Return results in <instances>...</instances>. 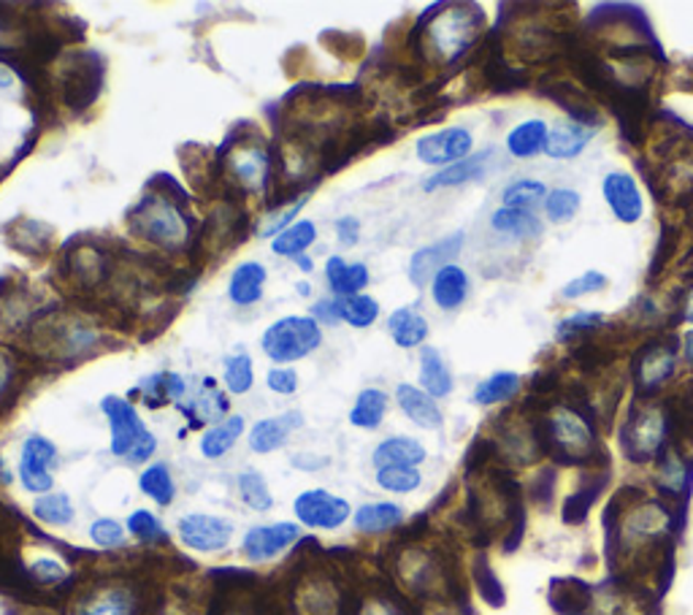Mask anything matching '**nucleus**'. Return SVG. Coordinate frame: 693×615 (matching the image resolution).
<instances>
[{
  "label": "nucleus",
  "instance_id": "6",
  "mask_svg": "<svg viewBox=\"0 0 693 615\" xmlns=\"http://www.w3.org/2000/svg\"><path fill=\"white\" fill-rule=\"evenodd\" d=\"M226 172L246 193H261L272 179V152L261 142L233 144L226 157Z\"/></svg>",
  "mask_w": 693,
  "mask_h": 615
},
{
  "label": "nucleus",
  "instance_id": "10",
  "mask_svg": "<svg viewBox=\"0 0 693 615\" xmlns=\"http://www.w3.org/2000/svg\"><path fill=\"white\" fill-rule=\"evenodd\" d=\"M176 529H179V540L185 542V548L198 550V553H217V550L228 548L233 537L231 520L209 513L185 515L179 518Z\"/></svg>",
  "mask_w": 693,
  "mask_h": 615
},
{
  "label": "nucleus",
  "instance_id": "31",
  "mask_svg": "<svg viewBox=\"0 0 693 615\" xmlns=\"http://www.w3.org/2000/svg\"><path fill=\"white\" fill-rule=\"evenodd\" d=\"M387 404H391V398H387L385 391H380V388L361 391L350 409V424L366 431L380 429V424L387 415Z\"/></svg>",
  "mask_w": 693,
  "mask_h": 615
},
{
  "label": "nucleus",
  "instance_id": "52",
  "mask_svg": "<svg viewBox=\"0 0 693 615\" xmlns=\"http://www.w3.org/2000/svg\"><path fill=\"white\" fill-rule=\"evenodd\" d=\"M337 239L342 248H352V244H358V239H361V222H358L355 218H346L337 220Z\"/></svg>",
  "mask_w": 693,
  "mask_h": 615
},
{
  "label": "nucleus",
  "instance_id": "35",
  "mask_svg": "<svg viewBox=\"0 0 693 615\" xmlns=\"http://www.w3.org/2000/svg\"><path fill=\"white\" fill-rule=\"evenodd\" d=\"M79 615H136V596L125 589H109L81 605Z\"/></svg>",
  "mask_w": 693,
  "mask_h": 615
},
{
  "label": "nucleus",
  "instance_id": "56",
  "mask_svg": "<svg viewBox=\"0 0 693 615\" xmlns=\"http://www.w3.org/2000/svg\"><path fill=\"white\" fill-rule=\"evenodd\" d=\"M685 320L693 326V290L689 293V301H685Z\"/></svg>",
  "mask_w": 693,
  "mask_h": 615
},
{
  "label": "nucleus",
  "instance_id": "7",
  "mask_svg": "<svg viewBox=\"0 0 693 615\" xmlns=\"http://www.w3.org/2000/svg\"><path fill=\"white\" fill-rule=\"evenodd\" d=\"M415 155L420 157L426 166H439L448 168L452 163L466 161L469 155H474V136L472 131L461 125L442 128V131H433L428 136L417 139Z\"/></svg>",
  "mask_w": 693,
  "mask_h": 615
},
{
  "label": "nucleus",
  "instance_id": "32",
  "mask_svg": "<svg viewBox=\"0 0 693 615\" xmlns=\"http://www.w3.org/2000/svg\"><path fill=\"white\" fill-rule=\"evenodd\" d=\"M522 380L520 374L515 372H493L491 377H485L483 383L474 388L472 402L480 404V407H491V404H504L509 398L518 396Z\"/></svg>",
  "mask_w": 693,
  "mask_h": 615
},
{
  "label": "nucleus",
  "instance_id": "30",
  "mask_svg": "<svg viewBox=\"0 0 693 615\" xmlns=\"http://www.w3.org/2000/svg\"><path fill=\"white\" fill-rule=\"evenodd\" d=\"M242 435H244L242 415H228V418H222L220 424L211 426V429H207V435L201 437V453L211 461L222 459L228 450H233V444L242 439Z\"/></svg>",
  "mask_w": 693,
  "mask_h": 615
},
{
  "label": "nucleus",
  "instance_id": "28",
  "mask_svg": "<svg viewBox=\"0 0 693 615\" xmlns=\"http://www.w3.org/2000/svg\"><path fill=\"white\" fill-rule=\"evenodd\" d=\"M548 122L539 120V117H531V120H522L520 125H515L513 131L507 133V152L518 161H528V157L539 155L544 152V144H548Z\"/></svg>",
  "mask_w": 693,
  "mask_h": 615
},
{
  "label": "nucleus",
  "instance_id": "57",
  "mask_svg": "<svg viewBox=\"0 0 693 615\" xmlns=\"http://www.w3.org/2000/svg\"><path fill=\"white\" fill-rule=\"evenodd\" d=\"M298 293H304V296H309V293H312V288H309L307 283H298Z\"/></svg>",
  "mask_w": 693,
  "mask_h": 615
},
{
  "label": "nucleus",
  "instance_id": "11",
  "mask_svg": "<svg viewBox=\"0 0 693 615\" xmlns=\"http://www.w3.org/2000/svg\"><path fill=\"white\" fill-rule=\"evenodd\" d=\"M57 461V448L55 442H50L46 437L31 435L22 444L20 453V480L25 485V491L31 494H50L55 480H52V466Z\"/></svg>",
  "mask_w": 693,
  "mask_h": 615
},
{
  "label": "nucleus",
  "instance_id": "41",
  "mask_svg": "<svg viewBox=\"0 0 693 615\" xmlns=\"http://www.w3.org/2000/svg\"><path fill=\"white\" fill-rule=\"evenodd\" d=\"M422 474L417 466H382L377 470V485L387 494H413L420 488Z\"/></svg>",
  "mask_w": 693,
  "mask_h": 615
},
{
  "label": "nucleus",
  "instance_id": "25",
  "mask_svg": "<svg viewBox=\"0 0 693 615\" xmlns=\"http://www.w3.org/2000/svg\"><path fill=\"white\" fill-rule=\"evenodd\" d=\"M491 228L498 237H507L513 242H534L542 237V220L534 212H520V209L502 207L491 215Z\"/></svg>",
  "mask_w": 693,
  "mask_h": 615
},
{
  "label": "nucleus",
  "instance_id": "13",
  "mask_svg": "<svg viewBox=\"0 0 693 615\" xmlns=\"http://www.w3.org/2000/svg\"><path fill=\"white\" fill-rule=\"evenodd\" d=\"M602 196L615 220L626 222V226H634V222L642 220L645 198L631 174L609 172L607 177L602 179Z\"/></svg>",
  "mask_w": 693,
  "mask_h": 615
},
{
  "label": "nucleus",
  "instance_id": "33",
  "mask_svg": "<svg viewBox=\"0 0 693 615\" xmlns=\"http://www.w3.org/2000/svg\"><path fill=\"white\" fill-rule=\"evenodd\" d=\"M548 185L539 179H515L504 187L502 193V207L509 209H520V212H534L544 204L548 198Z\"/></svg>",
  "mask_w": 693,
  "mask_h": 615
},
{
  "label": "nucleus",
  "instance_id": "34",
  "mask_svg": "<svg viewBox=\"0 0 693 615\" xmlns=\"http://www.w3.org/2000/svg\"><path fill=\"white\" fill-rule=\"evenodd\" d=\"M317 242V226L312 220H298L279 233L272 250L279 257H301Z\"/></svg>",
  "mask_w": 693,
  "mask_h": 615
},
{
  "label": "nucleus",
  "instance_id": "16",
  "mask_svg": "<svg viewBox=\"0 0 693 615\" xmlns=\"http://www.w3.org/2000/svg\"><path fill=\"white\" fill-rule=\"evenodd\" d=\"M304 426V415L298 409L274 415V418L257 420L250 429V450L257 455H266L279 450L287 442V437Z\"/></svg>",
  "mask_w": 693,
  "mask_h": 615
},
{
  "label": "nucleus",
  "instance_id": "53",
  "mask_svg": "<svg viewBox=\"0 0 693 615\" xmlns=\"http://www.w3.org/2000/svg\"><path fill=\"white\" fill-rule=\"evenodd\" d=\"M363 615H398V611L393 605H387V602H369L366 607H363Z\"/></svg>",
  "mask_w": 693,
  "mask_h": 615
},
{
  "label": "nucleus",
  "instance_id": "40",
  "mask_svg": "<svg viewBox=\"0 0 693 615\" xmlns=\"http://www.w3.org/2000/svg\"><path fill=\"white\" fill-rule=\"evenodd\" d=\"M222 383H226L231 394H246L255 385V363H252L250 355L239 353L226 359V363H222Z\"/></svg>",
  "mask_w": 693,
  "mask_h": 615
},
{
  "label": "nucleus",
  "instance_id": "49",
  "mask_svg": "<svg viewBox=\"0 0 693 615\" xmlns=\"http://www.w3.org/2000/svg\"><path fill=\"white\" fill-rule=\"evenodd\" d=\"M266 385H268V391H274V394H279V396L296 394V391H298V374H296V369H290V366H274V369H268Z\"/></svg>",
  "mask_w": 693,
  "mask_h": 615
},
{
  "label": "nucleus",
  "instance_id": "26",
  "mask_svg": "<svg viewBox=\"0 0 693 615\" xmlns=\"http://www.w3.org/2000/svg\"><path fill=\"white\" fill-rule=\"evenodd\" d=\"M669 529V513L656 502L631 509V515L626 518L624 537L626 542H648L663 535Z\"/></svg>",
  "mask_w": 693,
  "mask_h": 615
},
{
  "label": "nucleus",
  "instance_id": "4",
  "mask_svg": "<svg viewBox=\"0 0 693 615\" xmlns=\"http://www.w3.org/2000/svg\"><path fill=\"white\" fill-rule=\"evenodd\" d=\"M133 231L163 250H182L190 237V226L182 209L166 196H146L131 218Z\"/></svg>",
  "mask_w": 693,
  "mask_h": 615
},
{
  "label": "nucleus",
  "instance_id": "47",
  "mask_svg": "<svg viewBox=\"0 0 693 615\" xmlns=\"http://www.w3.org/2000/svg\"><path fill=\"white\" fill-rule=\"evenodd\" d=\"M125 526L133 537H139V540H144V542L161 540V537L166 535L161 520H157L150 509H136V513H131V518H128Z\"/></svg>",
  "mask_w": 693,
  "mask_h": 615
},
{
  "label": "nucleus",
  "instance_id": "42",
  "mask_svg": "<svg viewBox=\"0 0 693 615\" xmlns=\"http://www.w3.org/2000/svg\"><path fill=\"white\" fill-rule=\"evenodd\" d=\"M342 301V320L352 328H369L374 326V320L380 318V304L377 298L366 296V293H358V296L339 298Z\"/></svg>",
  "mask_w": 693,
  "mask_h": 615
},
{
  "label": "nucleus",
  "instance_id": "20",
  "mask_svg": "<svg viewBox=\"0 0 693 615\" xmlns=\"http://www.w3.org/2000/svg\"><path fill=\"white\" fill-rule=\"evenodd\" d=\"M266 266L257 261H244L233 268L231 283H228V296L237 307H252L263 298L266 288Z\"/></svg>",
  "mask_w": 693,
  "mask_h": 615
},
{
  "label": "nucleus",
  "instance_id": "8",
  "mask_svg": "<svg viewBox=\"0 0 693 615\" xmlns=\"http://www.w3.org/2000/svg\"><path fill=\"white\" fill-rule=\"evenodd\" d=\"M548 431L556 448L574 461L585 459L596 444L591 424L572 407H556L548 418Z\"/></svg>",
  "mask_w": 693,
  "mask_h": 615
},
{
  "label": "nucleus",
  "instance_id": "5",
  "mask_svg": "<svg viewBox=\"0 0 693 615\" xmlns=\"http://www.w3.org/2000/svg\"><path fill=\"white\" fill-rule=\"evenodd\" d=\"M669 420L667 413L661 407H642L628 418L626 431H624V444L626 455H631L634 461H648L653 455H659V450L667 442Z\"/></svg>",
  "mask_w": 693,
  "mask_h": 615
},
{
  "label": "nucleus",
  "instance_id": "45",
  "mask_svg": "<svg viewBox=\"0 0 693 615\" xmlns=\"http://www.w3.org/2000/svg\"><path fill=\"white\" fill-rule=\"evenodd\" d=\"M604 323H607V318H604L602 312H574L556 326V337L558 339L580 337V333L596 331V328H602Z\"/></svg>",
  "mask_w": 693,
  "mask_h": 615
},
{
  "label": "nucleus",
  "instance_id": "54",
  "mask_svg": "<svg viewBox=\"0 0 693 615\" xmlns=\"http://www.w3.org/2000/svg\"><path fill=\"white\" fill-rule=\"evenodd\" d=\"M11 385V363L6 359H0V398L9 394Z\"/></svg>",
  "mask_w": 693,
  "mask_h": 615
},
{
  "label": "nucleus",
  "instance_id": "3",
  "mask_svg": "<svg viewBox=\"0 0 693 615\" xmlns=\"http://www.w3.org/2000/svg\"><path fill=\"white\" fill-rule=\"evenodd\" d=\"M480 25H483V14L472 6H452L444 14L433 17V22L426 31V44L437 61L452 63L474 44Z\"/></svg>",
  "mask_w": 693,
  "mask_h": 615
},
{
  "label": "nucleus",
  "instance_id": "37",
  "mask_svg": "<svg viewBox=\"0 0 693 615\" xmlns=\"http://www.w3.org/2000/svg\"><path fill=\"white\" fill-rule=\"evenodd\" d=\"M139 488L144 491L150 499H155L157 505H172L174 494H176V485L172 472H168L166 464H152L141 472L139 477Z\"/></svg>",
  "mask_w": 693,
  "mask_h": 615
},
{
  "label": "nucleus",
  "instance_id": "29",
  "mask_svg": "<svg viewBox=\"0 0 693 615\" xmlns=\"http://www.w3.org/2000/svg\"><path fill=\"white\" fill-rule=\"evenodd\" d=\"M355 520V529L363 535H380V531L396 529L404 520V507L393 505V502H372V505H363L352 513Z\"/></svg>",
  "mask_w": 693,
  "mask_h": 615
},
{
  "label": "nucleus",
  "instance_id": "18",
  "mask_svg": "<svg viewBox=\"0 0 693 615\" xmlns=\"http://www.w3.org/2000/svg\"><path fill=\"white\" fill-rule=\"evenodd\" d=\"M593 136H596V128L585 125V122H561V125L550 128L544 155L553 161H572V157L583 155Z\"/></svg>",
  "mask_w": 693,
  "mask_h": 615
},
{
  "label": "nucleus",
  "instance_id": "48",
  "mask_svg": "<svg viewBox=\"0 0 693 615\" xmlns=\"http://www.w3.org/2000/svg\"><path fill=\"white\" fill-rule=\"evenodd\" d=\"M307 201H309L307 196H298L296 201L290 204V207H285L279 215H274V218H268V220L261 226V237H263V239H268V237L277 239L279 233L285 231V228L293 226V220H296V215L301 212L304 207H307Z\"/></svg>",
  "mask_w": 693,
  "mask_h": 615
},
{
  "label": "nucleus",
  "instance_id": "22",
  "mask_svg": "<svg viewBox=\"0 0 693 615\" xmlns=\"http://www.w3.org/2000/svg\"><path fill=\"white\" fill-rule=\"evenodd\" d=\"M426 459V448L413 437L382 439L372 453V461L377 470H382V466H420Z\"/></svg>",
  "mask_w": 693,
  "mask_h": 615
},
{
  "label": "nucleus",
  "instance_id": "15",
  "mask_svg": "<svg viewBox=\"0 0 693 615\" xmlns=\"http://www.w3.org/2000/svg\"><path fill=\"white\" fill-rule=\"evenodd\" d=\"M461 248H463V233H450V237H444V239H439V242L428 244V248L417 250V253L413 255V261H409V279H413V285H417V288L431 285L433 274H437L439 268L455 263Z\"/></svg>",
  "mask_w": 693,
  "mask_h": 615
},
{
  "label": "nucleus",
  "instance_id": "21",
  "mask_svg": "<svg viewBox=\"0 0 693 615\" xmlns=\"http://www.w3.org/2000/svg\"><path fill=\"white\" fill-rule=\"evenodd\" d=\"M493 152L483 150L477 155H469L466 161L461 163H452L448 168H439L437 174H431L426 182H422V190L433 193V190H442V187H458V185H466V182L480 179L485 174V163L491 161Z\"/></svg>",
  "mask_w": 693,
  "mask_h": 615
},
{
  "label": "nucleus",
  "instance_id": "12",
  "mask_svg": "<svg viewBox=\"0 0 693 615\" xmlns=\"http://www.w3.org/2000/svg\"><path fill=\"white\" fill-rule=\"evenodd\" d=\"M674 369H678V348L674 342L659 339L653 344H645L634 359V380H637L639 391L653 394L674 377Z\"/></svg>",
  "mask_w": 693,
  "mask_h": 615
},
{
  "label": "nucleus",
  "instance_id": "39",
  "mask_svg": "<svg viewBox=\"0 0 693 615\" xmlns=\"http://www.w3.org/2000/svg\"><path fill=\"white\" fill-rule=\"evenodd\" d=\"M239 496H242L246 507L257 509V513H266V509L274 507L272 488H268L266 477L255 470H244L239 474Z\"/></svg>",
  "mask_w": 693,
  "mask_h": 615
},
{
  "label": "nucleus",
  "instance_id": "14",
  "mask_svg": "<svg viewBox=\"0 0 693 615\" xmlns=\"http://www.w3.org/2000/svg\"><path fill=\"white\" fill-rule=\"evenodd\" d=\"M298 537H301V526L290 524V520H279V524L252 526L244 535L242 548L250 561H268L279 556L285 548H290Z\"/></svg>",
  "mask_w": 693,
  "mask_h": 615
},
{
  "label": "nucleus",
  "instance_id": "38",
  "mask_svg": "<svg viewBox=\"0 0 693 615\" xmlns=\"http://www.w3.org/2000/svg\"><path fill=\"white\" fill-rule=\"evenodd\" d=\"M33 515L41 524L50 526H68L74 520V505H70V496L61 494V491H50V494L38 496L33 505Z\"/></svg>",
  "mask_w": 693,
  "mask_h": 615
},
{
  "label": "nucleus",
  "instance_id": "46",
  "mask_svg": "<svg viewBox=\"0 0 693 615\" xmlns=\"http://www.w3.org/2000/svg\"><path fill=\"white\" fill-rule=\"evenodd\" d=\"M90 537L98 548H120L125 542V526L114 518H98L92 520Z\"/></svg>",
  "mask_w": 693,
  "mask_h": 615
},
{
  "label": "nucleus",
  "instance_id": "50",
  "mask_svg": "<svg viewBox=\"0 0 693 615\" xmlns=\"http://www.w3.org/2000/svg\"><path fill=\"white\" fill-rule=\"evenodd\" d=\"M31 575L38 580V583H61L66 578V567L55 559H38L33 561Z\"/></svg>",
  "mask_w": 693,
  "mask_h": 615
},
{
  "label": "nucleus",
  "instance_id": "27",
  "mask_svg": "<svg viewBox=\"0 0 693 615\" xmlns=\"http://www.w3.org/2000/svg\"><path fill=\"white\" fill-rule=\"evenodd\" d=\"M387 333L402 350L422 348L428 339V320L413 307H402L387 318Z\"/></svg>",
  "mask_w": 693,
  "mask_h": 615
},
{
  "label": "nucleus",
  "instance_id": "43",
  "mask_svg": "<svg viewBox=\"0 0 693 615\" xmlns=\"http://www.w3.org/2000/svg\"><path fill=\"white\" fill-rule=\"evenodd\" d=\"M689 474H691L689 464H685L678 453H667L659 464L656 480H659V485L667 494H683L685 485H689Z\"/></svg>",
  "mask_w": 693,
  "mask_h": 615
},
{
  "label": "nucleus",
  "instance_id": "1",
  "mask_svg": "<svg viewBox=\"0 0 693 615\" xmlns=\"http://www.w3.org/2000/svg\"><path fill=\"white\" fill-rule=\"evenodd\" d=\"M103 415L109 418L111 429V453L131 464L152 459L157 450V439L146 431L144 420L139 418L136 407L120 396H106L101 404Z\"/></svg>",
  "mask_w": 693,
  "mask_h": 615
},
{
  "label": "nucleus",
  "instance_id": "17",
  "mask_svg": "<svg viewBox=\"0 0 693 615\" xmlns=\"http://www.w3.org/2000/svg\"><path fill=\"white\" fill-rule=\"evenodd\" d=\"M396 402H398V407H402V413L407 415L415 426H420V429H428V431L442 429L444 415H442V409H439L437 398H431L426 391L417 388V385H409V383L398 385Z\"/></svg>",
  "mask_w": 693,
  "mask_h": 615
},
{
  "label": "nucleus",
  "instance_id": "23",
  "mask_svg": "<svg viewBox=\"0 0 693 615\" xmlns=\"http://www.w3.org/2000/svg\"><path fill=\"white\" fill-rule=\"evenodd\" d=\"M420 388L431 398L450 396L452 388H455V380H452L448 361L431 344H422L420 348Z\"/></svg>",
  "mask_w": 693,
  "mask_h": 615
},
{
  "label": "nucleus",
  "instance_id": "51",
  "mask_svg": "<svg viewBox=\"0 0 693 615\" xmlns=\"http://www.w3.org/2000/svg\"><path fill=\"white\" fill-rule=\"evenodd\" d=\"M312 318L317 320V323H326V326L342 323V301H339L337 296L320 298L312 309Z\"/></svg>",
  "mask_w": 693,
  "mask_h": 615
},
{
  "label": "nucleus",
  "instance_id": "55",
  "mask_svg": "<svg viewBox=\"0 0 693 615\" xmlns=\"http://www.w3.org/2000/svg\"><path fill=\"white\" fill-rule=\"evenodd\" d=\"M683 355L685 361H689V366L693 369V328L683 337Z\"/></svg>",
  "mask_w": 693,
  "mask_h": 615
},
{
  "label": "nucleus",
  "instance_id": "44",
  "mask_svg": "<svg viewBox=\"0 0 693 615\" xmlns=\"http://www.w3.org/2000/svg\"><path fill=\"white\" fill-rule=\"evenodd\" d=\"M607 285H609L607 274L591 268V272H583V274H578L574 279H569V283L561 288V296L566 298V301H574V298L593 296V293L607 290Z\"/></svg>",
  "mask_w": 693,
  "mask_h": 615
},
{
  "label": "nucleus",
  "instance_id": "36",
  "mask_svg": "<svg viewBox=\"0 0 693 615\" xmlns=\"http://www.w3.org/2000/svg\"><path fill=\"white\" fill-rule=\"evenodd\" d=\"M583 209V198H580L578 190L572 187H556V190L548 193L542 204V212L553 226H566L572 222Z\"/></svg>",
  "mask_w": 693,
  "mask_h": 615
},
{
  "label": "nucleus",
  "instance_id": "19",
  "mask_svg": "<svg viewBox=\"0 0 693 615\" xmlns=\"http://www.w3.org/2000/svg\"><path fill=\"white\" fill-rule=\"evenodd\" d=\"M469 274L466 268L458 266V263H450V266L439 268L431 279V296L433 304L444 312H455V309L463 307V301L469 298Z\"/></svg>",
  "mask_w": 693,
  "mask_h": 615
},
{
  "label": "nucleus",
  "instance_id": "2",
  "mask_svg": "<svg viewBox=\"0 0 693 615\" xmlns=\"http://www.w3.org/2000/svg\"><path fill=\"white\" fill-rule=\"evenodd\" d=\"M322 344V328L307 315H287L263 331L261 348L277 366L307 359Z\"/></svg>",
  "mask_w": 693,
  "mask_h": 615
},
{
  "label": "nucleus",
  "instance_id": "24",
  "mask_svg": "<svg viewBox=\"0 0 693 615\" xmlns=\"http://www.w3.org/2000/svg\"><path fill=\"white\" fill-rule=\"evenodd\" d=\"M328 288L337 293V298H350L366 290L369 266L366 263H346L344 257L333 255L326 263Z\"/></svg>",
  "mask_w": 693,
  "mask_h": 615
},
{
  "label": "nucleus",
  "instance_id": "9",
  "mask_svg": "<svg viewBox=\"0 0 693 615\" xmlns=\"http://www.w3.org/2000/svg\"><path fill=\"white\" fill-rule=\"evenodd\" d=\"M296 518L298 524L309 526V529H339L352 518L350 502L342 496H333L322 488L304 491L296 496Z\"/></svg>",
  "mask_w": 693,
  "mask_h": 615
},
{
  "label": "nucleus",
  "instance_id": "58",
  "mask_svg": "<svg viewBox=\"0 0 693 615\" xmlns=\"http://www.w3.org/2000/svg\"><path fill=\"white\" fill-rule=\"evenodd\" d=\"M298 263H301V268H312V261H309V257H298Z\"/></svg>",
  "mask_w": 693,
  "mask_h": 615
}]
</instances>
